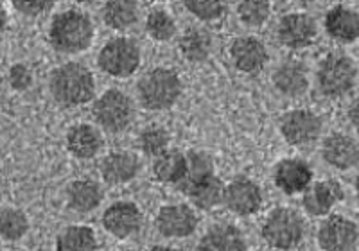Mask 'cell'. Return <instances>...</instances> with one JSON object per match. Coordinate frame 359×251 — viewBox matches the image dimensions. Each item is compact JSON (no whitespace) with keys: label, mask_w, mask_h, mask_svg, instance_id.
<instances>
[{"label":"cell","mask_w":359,"mask_h":251,"mask_svg":"<svg viewBox=\"0 0 359 251\" xmlns=\"http://www.w3.org/2000/svg\"><path fill=\"white\" fill-rule=\"evenodd\" d=\"M94 34V24L85 11L67 9L57 13L50 22L49 43L57 53L78 54L92 45Z\"/></svg>","instance_id":"7a4b0ae2"},{"label":"cell","mask_w":359,"mask_h":251,"mask_svg":"<svg viewBox=\"0 0 359 251\" xmlns=\"http://www.w3.org/2000/svg\"><path fill=\"white\" fill-rule=\"evenodd\" d=\"M178 49L182 56L191 63L205 61L212 53V34L201 27L187 29L180 38Z\"/></svg>","instance_id":"484cf974"},{"label":"cell","mask_w":359,"mask_h":251,"mask_svg":"<svg viewBox=\"0 0 359 251\" xmlns=\"http://www.w3.org/2000/svg\"><path fill=\"white\" fill-rule=\"evenodd\" d=\"M230 57L239 72L257 74L268 63V49L259 38L241 36L230 45Z\"/></svg>","instance_id":"e0dca14e"},{"label":"cell","mask_w":359,"mask_h":251,"mask_svg":"<svg viewBox=\"0 0 359 251\" xmlns=\"http://www.w3.org/2000/svg\"><path fill=\"white\" fill-rule=\"evenodd\" d=\"M316 239L323 251H354L359 243V228L345 215H329L320 224Z\"/></svg>","instance_id":"9c48e42d"},{"label":"cell","mask_w":359,"mask_h":251,"mask_svg":"<svg viewBox=\"0 0 359 251\" xmlns=\"http://www.w3.org/2000/svg\"><path fill=\"white\" fill-rule=\"evenodd\" d=\"M273 179L277 189H280L284 194H300L306 192L307 186L313 183V170L304 160L284 158L275 167Z\"/></svg>","instance_id":"2e32d148"},{"label":"cell","mask_w":359,"mask_h":251,"mask_svg":"<svg viewBox=\"0 0 359 251\" xmlns=\"http://www.w3.org/2000/svg\"><path fill=\"white\" fill-rule=\"evenodd\" d=\"M8 79H9V85L13 86L15 90H27L33 83V74L29 70V67L22 65V63H17V65H13L9 69L8 74Z\"/></svg>","instance_id":"e575fe53"},{"label":"cell","mask_w":359,"mask_h":251,"mask_svg":"<svg viewBox=\"0 0 359 251\" xmlns=\"http://www.w3.org/2000/svg\"><path fill=\"white\" fill-rule=\"evenodd\" d=\"M280 135L290 146L302 147L316 142L322 135L323 122L311 109H291L280 118Z\"/></svg>","instance_id":"ba28073f"},{"label":"cell","mask_w":359,"mask_h":251,"mask_svg":"<svg viewBox=\"0 0 359 251\" xmlns=\"http://www.w3.org/2000/svg\"><path fill=\"white\" fill-rule=\"evenodd\" d=\"M355 196H358V205H359V176L355 179Z\"/></svg>","instance_id":"ab89813d"},{"label":"cell","mask_w":359,"mask_h":251,"mask_svg":"<svg viewBox=\"0 0 359 251\" xmlns=\"http://www.w3.org/2000/svg\"><path fill=\"white\" fill-rule=\"evenodd\" d=\"M318 36V25L307 13H287L278 20L277 38L291 50L306 49Z\"/></svg>","instance_id":"30bf717a"},{"label":"cell","mask_w":359,"mask_h":251,"mask_svg":"<svg viewBox=\"0 0 359 251\" xmlns=\"http://www.w3.org/2000/svg\"><path fill=\"white\" fill-rule=\"evenodd\" d=\"M74 2H78V4H83V6H88V4H94L95 0H74Z\"/></svg>","instance_id":"f35d334b"},{"label":"cell","mask_w":359,"mask_h":251,"mask_svg":"<svg viewBox=\"0 0 359 251\" xmlns=\"http://www.w3.org/2000/svg\"><path fill=\"white\" fill-rule=\"evenodd\" d=\"M146 33L155 41H169L176 36L178 27L172 15L165 9H151L146 17Z\"/></svg>","instance_id":"f1b7e54d"},{"label":"cell","mask_w":359,"mask_h":251,"mask_svg":"<svg viewBox=\"0 0 359 251\" xmlns=\"http://www.w3.org/2000/svg\"><path fill=\"white\" fill-rule=\"evenodd\" d=\"M269 15H271L269 0H241V4L237 6V17L246 27H262L269 20Z\"/></svg>","instance_id":"4dcf8cb0"},{"label":"cell","mask_w":359,"mask_h":251,"mask_svg":"<svg viewBox=\"0 0 359 251\" xmlns=\"http://www.w3.org/2000/svg\"><path fill=\"white\" fill-rule=\"evenodd\" d=\"M140 17L137 0H107L102 6V20L114 31H128Z\"/></svg>","instance_id":"d4e9b609"},{"label":"cell","mask_w":359,"mask_h":251,"mask_svg":"<svg viewBox=\"0 0 359 251\" xmlns=\"http://www.w3.org/2000/svg\"><path fill=\"white\" fill-rule=\"evenodd\" d=\"M297 2H302V4H309V2H314V0H297Z\"/></svg>","instance_id":"60d3db41"},{"label":"cell","mask_w":359,"mask_h":251,"mask_svg":"<svg viewBox=\"0 0 359 251\" xmlns=\"http://www.w3.org/2000/svg\"><path fill=\"white\" fill-rule=\"evenodd\" d=\"M271 81L284 97H300L309 88V74L302 61L287 60L275 69Z\"/></svg>","instance_id":"d6986e66"},{"label":"cell","mask_w":359,"mask_h":251,"mask_svg":"<svg viewBox=\"0 0 359 251\" xmlns=\"http://www.w3.org/2000/svg\"><path fill=\"white\" fill-rule=\"evenodd\" d=\"M140 208L131 201H115L102 214V226L117 239H130L142 228Z\"/></svg>","instance_id":"4fadbf2b"},{"label":"cell","mask_w":359,"mask_h":251,"mask_svg":"<svg viewBox=\"0 0 359 251\" xmlns=\"http://www.w3.org/2000/svg\"><path fill=\"white\" fill-rule=\"evenodd\" d=\"M57 0H11L13 8L25 17H40L50 11Z\"/></svg>","instance_id":"836d02e7"},{"label":"cell","mask_w":359,"mask_h":251,"mask_svg":"<svg viewBox=\"0 0 359 251\" xmlns=\"http://www.w3.org/2000/svg\"><path fill=\"white\" fill-rule=\"evenodd\" d=\"M101 176L108 185H124L133 182L140 172L139 156L131 151H114L101 162Z\"/></svg>","instance_id":"ac0fdd59"},{"label":"cell","mask_w":359,"mask_h":251,"mask_svg":"<svg viewBox=\"0 0 359 251\" xmlns=\"http://www.w3.org/2000/svg\"><path fill=\"white\" fill-rule=\"evenodd\" d=\"M198 228V215L189 205H165L156 214V230L168 239H185Z\"/></svg>","instance_id":"7c38bea8"},{"label":"cell","mask_w":359,"mask_h":251,"mask_svg":"<svg viewBox=\"0 0 359 251\" xmlns=\"http://www.w3.org/2000/svg\"><path fill=\"white\" fill-rule=\"evenodd\" d=\"M187 172V154L168 149L153 162V175L158 182L178 185Z\"/></svg>","instance_id":"4316f807"},{"label":"cell","mask_w":359,"mask_h":251,"mask_svg":"<svg viewBox=\"0 0 359 251\" xmlns=\"http://www.w3.org/2000/svg\"><path fill=\"white\" fill-rule=\"evenodd\" d=\"M97 235L85 224H70L56 237V251H95Z\"/></svg>","instance_id":"83f0119b"},{"label":"cell","mask_w":359,"mask_h":251,"mask_svg":"<svg viewBox=\"0 0 359 251\" xmlns=\"http://www.w3.org/2000/svg\"><path fill=\"white\" fill-rule=\"evenodd\" d=\"M156 2H165V0H156Z\"/></svg>","instance_id":"b9f144b4"},{"label":"cell","mask_w":359,"mask_h":251,"mask_svg":"<svg viewBox=\"0 0 359 251\" xmlns=\"http://www.w3.org/2000/svg\"><path fill=\"white\" fill-rule=\"evenodd\" d=\"M137 95L140 104L149 111H165L178 102L182 95V79L172 69L156 67L140 77Z\"/></svg>","instance_id":"3957f363"},{"label":"cell","mask_w":359,"mask_h":251,"mask_svg":"<svg viewBox=\"0 0 359 251\" xmlns=\"http://www.w3.org/2000/svg\"><path fill=\"white\" fill-rule=\"evenodd\" d=\"M49 90L57 104L76 108L94 99L95 77L86 65L69 61L53 70L49 77Z\"/></svg>","instance_id":"6da1fadb"},{"label":"cell","mask_w":359,"mask_h":251,"mask_svg":"<svg viewBox=\"0 0 359 251\" xmlns=\"http://www.w3.org/2000/svg\"><path fill=\"white\" fill-rule=\"evenodd\" d=\"M358 81V65L345 54H329L320 61L316 85L327 99H341L352 92Z\"/></svg>","instance_id":"5b68a950"},{"label":"cell","mask_w":359,"mask_h":251,"mask_svg":"<svg viewBox=\"0 0 359 251\" xmlns=\"http://www.w3.org/2000/svg\"><path fill=\"white\" fill-rule=\"evenodd\" d=\"M348 121L352 122L354 130L359 133V97H355V101L352 102L351 109H348Z\"/></svg>","instance_id":"d590c367"},{"label":"cell","mask_w":359,"mask_h":251,"mask_svg":"<svg viewBox=\"0 0 359 251\" xmlns=\"http://www.w3.org/2000/svg\"><path fill=\"white\" fill-rule=\"evenodd\" d=\"M29 231V219L18 208H2L0 210V237L6 240H20Z\"/></svg>","instance_id":"f546056e"},{"label":"cell","mask_w":359,"mask_h":251,"mask_svg":"<svg viewBox=\"0 0 359 251\" xmlns=\"http://www.w3.org/2000/svg\"><path fill=\"white\" fill-rule=\"evenodd\" d=\"M322 158L327 165L348 170L359 165V144L347 133H332L323 140Z\"/></svg>","instance_id":"9a60e30c"},{"label":"cell","mask_w":359,"mask_h":251,"mask_svg":"<svg viewBox=\"0 0 359 251\" xmlns=\"http://www.w3.org/2000/svg\"><path fill=\"white\" fill-rule=\"evenodd\" d=\"M224 207L239 217L257 214L262 207L261 186L246 176H237L224 186Z\"/></svg>","instance_id":"8fae6325"},{"label":"cell","mask_w":359,"mask_h":251,"mask_svg":"<svg viewBox=\"0 0 359 251\" xmlns=\"http://www.w3.org/2000/svg\"><path fill=\"white\" fill-rule=\"evenodd\" d=\"M147 251H184V250H180V247H172V246H153V247H149Z\"/></svg>","instance_id":"74e56055"},{"label":"cell","mask_w":359,"mask_h":251,"mask_svg":"<svg viewBox=\"0 0 359 251\" xmlns=\"http://www.w3.org/2000/svg\"><path fill=\"white\" fill-rule=\"evenodd\" d=\"M262 239L277 251H291L302 244L306 237V223L302 215L287 207H278L269 212L262 224Z\"/></svg>","instance_id":"277c9868"},{"label":"cell","mask_w":359,"mask_h":251,"mask_svg":"<svg viewBox=\"0 0 359 251\" xmlns=\"http://www.w3.org/2000/svg\"><path fill=\"white\" fill-rule=\"evenodd\" d=\"M92 117L108 133H121L130 128L135 118L133 101L121 90H107L101 97L95 99Z\"/></svg>","instance_id":"8992f818"},{"label":"cell","mask_w":359,"mask_h":251,"mask_svg":"<svg viewBox=\"0 0 359 251\" xmlns=\"http://www.w3.org/2000/svg\"><path fill=\"white\" fill-rule=\"evenodd\" d=\"M139 144L144 154L156 158V156H160V154L165 153V151L169 149V135L163 128L149 126V128H146V130L140 133Z\"/></svg>","instance_id":"d6a6232c"},{"label":"cell","mask_w":359,"mask_h":251,"mask_svg":"<svg viewBox=\"0 0 359 251\" xmlns=\"http://www.w3.org/2000/svg\"><path fill=\"white\" fill-rule=\"evenodd\" d=\"M345 192L336 179H323V182L311 183L304 192L302 207L314 217H323L332 212V208L343 201Z\"/></svg>","instance_id":"5bb4252c"},{"label":"cell","mask_w":359,"mask_h":251,"mask_svg":"<svg viewBox=\"0 0 359 251\" xmlns=\"http://www.w3.org/2000/svg\"><path fill=\"white\" fill-rule=\"evenodd\" d=\"M97 65L115 79H126L133 76L140 67L139 45L126 36H115L102 45L97 56Z\"/></svg>","instance_id":"52a82bcc"},{"label":"cell","mask_w":359,"mask_h":251,"mask_svg":"<svg viewBox=\"0 0 359 251\" xmlns=\"http://www.w3.org/2000/svg\"><path fill=\"white\" fill-rule=\"evenodd\" d=\"M243 231L230 223L212 224L198 243V251H246Z\"/></svg>","instance_id":"44dd1931"},{"label":"cell","mask_w":359,"mask_h":251,"mask_svg":"<svg viewBox=\"0 0 359 251\" xmlns=\"http://www.w3.org/2000/svg\"><path fill=\"white\" fill-rule=\"evenodd\" d=\"M6 25H8V13L0 6V31H4Z\"/></svg>","instance_id":"8d00e7d4"},{"label":"cell","mask_w":359,"mask_h":251,"mask_svg":"<svg viewBox=\"0 0 359 251\" xmlns=\"http://www.w3.org/2000/svg\"><path fill=\"white\" fill-rule=\"evenodd\" d=\"M327 34L338 43H354L359 40V11L347 6H334L325 15Z\"/></svg>","instance_id":"ffe728a7"},{"label":"cell","mask_w":359,"mask_h":251,"mask_svg":"<svg viewBox=\"0 0 359 251\" xmlns=\"http://www.w3.org/2000/svg\"><path fill=\"white\" fill-rule=\"evenodd\" d=\"M185 8L192 17L201 22H216L229 11L230 0H184Z\"/></svg>","instance_id":"1f68e13d"},{"label":"cell","mask_w":359,"mask_h":251,"mask_svg":"<svg viewBox=\"0 0 359 251\" xmlns=\"http://www.w3.org/2000/svg\"><path fill=\"white\" fill-rule=\"evenodd\" d=\"M67 149L79 160L95 158L102 149V137L92 124H76L67 131Z\"/></svg>","instance_id":"7402d4cb"},{"label":"cell","mask_w":359,"mask_h":251,"mask_svg":"<svg viewBox=\"0 0 359 251\" xmlns=\"http://www.w3.org/2000/svg\"><path fill=\"white\" fill-rule=\"evenodd\" d=\"M182 192L189 196V199L194 203V207H198L200 210H210L223 203L224 186L221 179L214 172H210V175L201 176L200 179L192 182Z\"/></svg>","instance_id":"cb8c5ba5"},{"label":"cell","mask_w":359,"mask_h":251,"mask_svg":"<svg viewBox=\"0 0 359 251\" xmlns=\"http://www.w3.org/2000/svg\"><path fill=\"white\" fill-rule=\"evenodd\" d=\"M67 205L76 214H90L102 201V189L94 179H74L65 191Z\"/></svg>","instance_id":"603a6c76"}]
</instances>
